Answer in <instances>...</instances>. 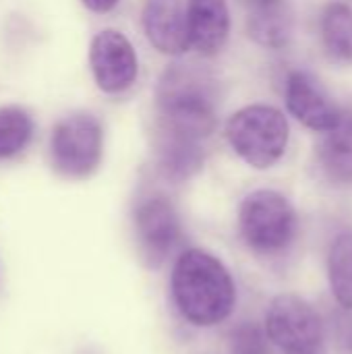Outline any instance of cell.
<instances>
[{"instance_id":"obj_1","label":"cell","mask_w":352,"mask_h":354,"mask_svg":"<svg viewBox=\"0 0 352 354\" xmlns=\"http://www.w3.org/2000/svg\"><path fill=\"white\" fill-rule=\"evenodd\" d=\"M158 131L201 141L218 122V87L214 77L193 64H172L156 91Z\"/></svg>"},{"instance_id":"obj_2","label":"cell","mask_w":352,"mask_h":354,"mask_svg":"<svg viewBox=\"0 0 352 354\" xmlns=\"http://www.w3.org/2000/svg\"><path fill=\"white\" fill-rule=\"evenodd\" d=\"M170 288L178 313L197 328L222 324L237 303L230 272L216 255L203 249H189L176 259Z\"/></svg>"},{"instance_id":"obj_3","label":"cell","mask_w":352,"mask_h":354,"mask_svg":"<svg viewBox=\"0 0 352 354\" xmlns=\"http://www.w3.org/2000/svg\"><path fill=\"white\" fill-rule=\"evenodd\" d=\"M286 116L266 104H253L234 112L226 124L230 147L253 168L266 170L274 166L288 147Z\"/></svg>"},{"instance_id":"obj_4","label":"cell","mask_w":352,"mask_h":354,"mask_svg":"<svg viewBox=\"0 0 352 354\" xmlns=\"http://www.w3.org/2000/svg\"><path fill=\"white\" fill-rule=\"evenodd\" d=\"M241 236L257 253H280L297 236V212L290 201L270 189L249 193L239 209Z\"/></svg>"},{"instance_id":"obj_5","label":"cell","mask_w":352,"mask_h":354,"mask_svg":"<svg viewBox=\"0 0 352 354\" xmlns=\"http://www.w3.org/2000/svg\"><path fill=\"white\" fill-rule=\"evenodd\" d=\"M104 153V129L89 112H75L56 122L50 137L54 170L68 180L89 178Z\"/></svg>"},{"instance_id":"obj_6","label":"cell","mask_w":352,"mask_h":354,"mask_svg":"<svg viewBox=\"0 0 352 354\" xmlns=\"http://www.w3.org/2000/svg\"><path fill=\"white\" fill-rule=\"evenodd\" d=\"M268 338L284 354H319L324 326L311 303L297 295H280L266 313Z\"/></svg>"},{"instance_id":"obj_7","label":"cell","mask_w":352,"mask_h":354,"mask_svg":"<svg viewBox=\"0 0 352 354\" xmlns=\"http://www.w3.org/2000/svg\"><path fill=\"white\" fill-rule=\"evenodd\" d=\"M133 228L137 251L149 270L160 268L180 241L178 214L174 205L162 195L147 197L137 205Z\"/></svg>"},{"instance_id":"obj_8","label":"cell","mask_w":352,"mask_h":354,"mask_svg":"<svg viewBox=\"0 0 352 354\" xmlns=\"http://www.w3.org/2000/svg\"><path fill=\"white\" fill-rule=\"evenodd\" d=\"M89 64L98 87L106 93H120L137 79V54L133 44L114 29H104L91 39Z\"/></svg>"},{"instance_id":"obj_9","label":"cell","mask_w":352,"mask_h":354,"mask_svg":"<svg viewBox=\"0 0 352 354\" xmlns=\"http://www.w3.org/2000/svg\"><path fill=\"white\" fill-rule=\"evenodd\" d=\"M284 102L288 106V112L297 120L319 133H330L338 127L342 118V110L334 104V100L309 73L303 71H295L288 75Z\"/></svg>"},{"instance_id":"obj_10","label":"cell","mask_w":352,"mask_h":354,"mask_svg":"<svg viewBox=\"0 0 352 354\" xmlns=\"http://www.w3.org/2000/svg\"><path fill=\"white\" fill-rule=\"evenodd\" d=\"M141 23L149 44L158 52L180 56L189 50L187 8L183 0H145Z\"/></svg>"},{"instance_id":"obj_11","label":"cell","mask_w":352,"mask_h":354,"mask_svg":"<svg viewBox=\"0 0 352 354\" xmlns=\"http://www.w3.org/2000/svg\"><path fill=\"white\" fill-rule=\"evenodd\" d=\"M187 27L189 41L199 54H218L230 33V12L226 0H189Z\"/></svg>"},{"instance_id":"obj_12","label":"cell","mask_w":352,"mask_h":354,"mask_svg":"<svg viewBox=\"0 0 352 354\" xmlns=\"http://www.w3.org/2000/svg\"><path fill=\"white\" fill-rule=\"evenodd\" d=\"M158 166L160 172L174 183L195 176L203 166L201 141L158 131Z\"/></svg>"},{"instance_id":"obj_13","label":"cell","mask_w":352,"mask_h":354,"mask_svg":"<svg viewBox=\"0 0 352 354\" xmlns=\"http://www.w3.org/2000/svg\"><path fill=\"white\" fill-rule=\"evenodd\" d=\"M319 160L324 172L342 185L352 183V110L342 112V118L336 129L328 133L322 143Z\"/></svg>"},{"instance_id":"obj_14","label":"cell","mask_w":352,"mask_h":354,"mask_svg":"<svg viewBox=\"0 0 352 354\" xmlns=\"http://www.w3.org/2000/svg\"><path fill=\"white\" fill-rule=\"evenodd\" d=\"M322 41L328 56L336 62H352V6L346 2H330L322 12Z\"/></svg>"},{"instance_id":"obj_15","label":"cell","mask_w":352,"mask_h":354,"mask_svg":"<svg viewBox=\"0 0 352 354\" xmlns=\"http://www.w3.org/2000/svg\"><path fill=\"white\" fill-rule=\"evenodd\" d=\"M328 278L336 301L352 309V232L338 234L328 253Z\"/></svg>"},{"instance_id":"obj_16","label":"cell","mask_w":352,"mask_h":354,"mask_svg":"<svg viewBox=\"0 0 352 354\" xmlns=\"http://www.w3.org/2000/svg\"><path fill=\"white\" fill-rule=\"evenodd\" d=\"M33 137V118L21 106L0 108V162L19 156Z\"/></svg>"},{"instance_id":"obj_17","label":"cell","mask_w":352,"mask_h":354,"mask_svg":"<svg viewBox=\"0 0 352 354\" xmlns=\"http://www.w3.org/2000/svg\"><path fill=\"white\" fill-rule=\"evenodd\" d=\"M290 31H293V23H290V15L284 8V4L253 10V15L249 19L251 37L268 48H282L288 41Z\"/></svg>"},{"instance_id":"obj_18","label":"cell","mask_w":352,"mask_h":354,"mask_svg":"<svg viewBox=\"0 0 352 354\" xmlns=\"http://www.w3.org/2000/svg\"><path fill=\"white\" fill-rule=\"evenodd\" d=\"M230 354H270L268 340L257 326L243 324L230 336Z\"/></svg>"},{"instance_id":"obj_19","label":"cell","mask_w":352,"mask_h":354,"mask_svg":"<svg viewBox=\"0 0 352 354\" xmlns=\"http://www.w3.org/2000/svg\"><path fill=\"white\" fill-rule=\"evenodd\" d=\"M120 0H83V4L93 12H110Z\"/></svg>"},{"instance_id":"obj_20","label":"cell","mask_w":352,"mask_h":354,"mask_svg":"<svg viewBox=\"0 0 352 354\" xmlns=\"http://www.w3.org/2000/svg\"><path fill=\"white\" fill-rule=\"evenodd\" d=\"M253 10H261V8H272V6H280L284 4V0H247Z\"/></svg>"}]
</instances>
